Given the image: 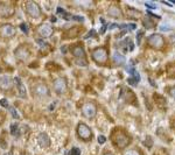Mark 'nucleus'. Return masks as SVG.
Listing matches in <instances>:
<instances>
[{
  "label": "nucleus",
  "mask_w": 175,
  "mask_h": 155,
  "mask_svg": "<svg viewBox=\"0 0 175 155\" xmlns=\"http://www.w3.org/2000/svg\"><path fill=\"white\" fill-rule=\"evenodd\" d=\"M145 6L146 7H148V8H152V9H157V4H154V3H145Z\"/></svg>",
  "instance_id": "obj_26"
},
{
  "label": "nucleus",
  "mask_w": 175,
  "mask_h": 155,
  "mask_svg": "<svg viewBox=\"0 0 175 155\" xmlns=\"http://www.w3.org/2000/svg\"><path fill=\"white\" fill-rule=\"evenodd\" d=\"M128 71L131 72V78H128V83L132 85H137V83L140 81V75L134 68H128Z\"/></svg>",
  "instance_id": "obj_16"
},
{
  "label": "nucleus",
  "mask_w": 175,
  "mask_h": 155,
  "mask_svg": "<svg viewBox=\"0 0 175 155\" xmlns=\"http://www.w3.org/2000/svg\"><path fill=\"white\" fill-rule=\"evenodd\" d=\"M13 87V79L9 76L0 77V89L4 91H8Z\"/></svg>",
  "instance_id": "obj_11"
},
{
  "label": "nucleus",
  "mask_w": 175,
  "mask_h": 155,
  "mask_svg": "<svg viewBox=\"0 0 175 155\" xmlns=\"http://www.w3.org/2000/svg\"><path fill=\"white\" fill-rule=\"evenodd\" d=\"M112 58H113V61H115L117 64H124V63H125V57H124L120 53H118V51H115V53H113Z\"/></svg>",
  "instance_id": "obj_18"
},
{
  "label": "nucleus",
  "mask_w": 175,
  "mask_h": 155,
  "mask_svg": "<svg viewBox=\"0 0 175 155\" xmlns=\"http://www.w3.org/2000/svg\"><path fill=\"white\" fill-rule=\"evenodd\" d=\"M26 12L29 16H32L34 19H37V18L41 16V8L34 1H27L26 3Z\"/></svg>",
  "instance_id": "obj_3"
},
{
  "label": "nucleus",
  "mask_w": 175,
  "mask_h": 155,
  "mask_svg": "<svg viewBox=\"0 0 175 155\" xmlns=\"http://www.w3.org/2000/svg\"><path fill=\"white\" fill-rule=\"evenodd\" d=\"M36 42L40 44V46H42V48H47L48 47V44L45 41H42V40H36Z\"/></svg>",
  "instance_id": "obj_30"
},
{
  "label": "nucleus",
  "mask_w": 175,
  "mask_h": 155,
  "mask_svg": "<svg viewBox=\"0 0 175 155\" xmlns=\"http://www.w3.org/2000/svg\"><path fill=\"white\" fill-rule=\"evenodd\" d=\"M130 30H134L136 28H137V25L136 24H130V25H125Z\"/></svg>",
  "instance_id": "obj_32"
},
{
  "label": "nucleus",
  "mask_w": 175,
  "mask_h": 155,
  "mask_svg": "<svg viewBox=\"0 0 175 155\" xmlns=\"http://www.w3.org/2000/svg\"><path fill=\"white\" fill-rule=\"evenodd\" d=\"M92 35H95V30H94V29H91L89 33H88V34L84 36V39H89V37H91Z\"/></svg>",
  "instance_id": "obj_34"
},
{
  "label": "nucleus",
  "mask_w": 175,
  "mask_h": 155,
  "mask_svg": "<svg viewBox=\"0 0 175 155\" xmlns=\"http://www.w3.org/2000/svg\"><path fill=\"white\" fill-rule=\"evenodd\" d=\"M70 155H81V150H79V148L74 147V148L71 149V152H70Z\"/></svg>",
  "instance_id": "obj_25"
},
{
  "label": "nucleus",
  "mask_w": 175,
  "mask_h": 155,
  "mask_svg": "<svg viewBox=\"0 0 175 155\" xmlns=\"http://www.w3.org/2000/svg\"><path fill=\"white\" fill-rule=\"evenodd\" d=\"M61 51H62L63 54H65V53H67V51H68V49H67V48H65V46H62V48H61Z\"/></svg>",
  "instance_id": "obj_37"
},
{
  "label": "nucleus",
  "mask_w": 175,
  "mask_h": 155,
  "mask_svg": "<svg viewBox=\"0 0 175 155\" xmlns=\"http://www.w3.org/2000/svg\"><path fill=\"white\" fill-rule=\"evenodd\" d=\"M169 92H170V95H172V96H173V97L175 98V87H172Z\"/></svg>",
  "instance_id": "obj_36"
},
{
  "label": "nucleus",
  "mask_w": 175,
  "mask_h": 155,
  "mask_svg": "<svg viewBox=\"0 0 175 155\" xmlns=\"http://www.w3.org/2000/svg\"><path fill=\"white\" fill-rule=\"evenodd\" d=\"M71 20H75V21H79V22H83L84 21V18L81 16V15H73V19Z\"/></svg>",
  "instance_id": "obj_28"
},
{
  "label": "nucleus",
  "mask_w": 175,
  "mask_h": 155,
  "mask_svg": "<svg viewBox=\"0 0 175 155\" xmlns=\"http://www.w3.org/2000/svg\"><path fill=\"white\" fill-rule=\"evenodd\" d=\"M8 108H9V112H11L12 117H13L14 119H19V114L16 113V110H15L13 106H8Z\"/></svg>",
  "instance_id": "obj_21"
},
{
  "label": "nucleus",
  "mask_w": 175,
  "mask_h": 155,
  "mask_svg": "<svg viewBox=\"0 0 175 155\" xmlns=\"http://www.w3.org/2000/svg\"><path fill=\"white\" fill-rule=\"evenodd\" d=\"M92 58L96 63L98 64H103L107 61V51L104 48H96L95 50H92Z\"/></svg>",
  "instance_id": "obj_2"
},
{
  "label": "nucleus",
  "mask_w": 175,
  "mask_h": 155,
  "mask_svg": "<svg viewBox=\"0 0 175 155\" xmlns=\"http://www.w3.org/2000/svg\"><path fill=\"white\" fill-rule=\"evenodd\" d=\"M104 155H113V154H111V153H105Z\"/></svg>",
  "instance_id": "obj_41"
},
{
  "label": "nucleus",
  "mask_w": 175,
  "mask_h": 155,
  "mask_svg": "<svg viewBox=\"0 0 175 155\" xmlns=\"http://www.w3.org/2000/svg\"><path fill=\"white\" fill-rule=\"evenodd\" d=\"M71 51H73V55H74L75 57H77L78 60H79V58H83V57L85 56V51H84V49H83L81 46H73Z\"/></svg>",
  "instance_id": "obj_17"
},
{
  "label": "nucleus",
  "mask_w": 175,
  "mask_h": 155,
  "mask_svg": "<svg viewBox=\"0 0 175 155\" xmlns=\"http://www.w3.org/2000/svg\"><path fill=\"white\" fill-rule=\"evenodd\" d=\"M0 71H1V70H0Z\"/></svg>",
  "instance_id": "obj_43"
},
{
  "label": "nucleus",
  "mask_w": 175,
  "mask_h": 155,
  "mask_svg": "<svg viewBox=\"0 0 175 155\" xmlns=\"http://www.w3.org/2000/svg\"><path fill=\"white\" fill-rule=\"evenodd\" d=\"M14 54H15V57L18 58V60H20V61H26L27 58H28V56H29V51H28V49L26 48V47H19V48H16L15 49V51H14Z\"/></svg>",
  "instance_id": "obj_13"
},
{
  "label": "nucleus",
  "mask_w": 175,
  "mask_h": 155,
  "mask_svg": "<svg viewBox=\"0 0 175 155\" xmlns=\"http://www.w3.org/2000/svg\"><path fill=\"white\" fill-rule=\"evenodd\" d=\"M0 105L4 106V107H8V106H9V105H8V102H7L6 99H0Z\"/></svg>",
  "instance_id": "obj_31"
},
{
  "label": "nucleus",
  "mask_w": 175,
  "mask_h": 155,
  "mask_svg": "<svg viewBox=\"0 0 175 155\" xmlns=\"http://www.w3.org/2000/svg\"><path fill=\"white\" fill-rule=\"evenodd\" d=\"M105 30H106V26L104 25V26L100 28V33H102V34H104V33H105Z\"/></svg>",
  "instance_id": "obj_38"
},
{
  "label": "nucleus",
  "mask_w": 175,
  "mask_h": 155,
  "mask_svg": "<svg viewBox=\"0 0 175 155\" xmlns=\"http://www.w3.org/2000/svg\"><path fill=\"white\" fill-rule=\"evenodd\" d=\"M37 143L42 148H49L50 147V138L47 133H40L37 135Z\"/></svg>",
  "instance_id": "obj_9"
},
{
  "label": "nucleus",
  "mask_w": 175,
  "mask_h": 155,
  "mask_svg": "<svg viewBox=\"0 0 175 155\" xmlns=\"http://www.w3.org/2000/svg\"><path fill=\"white\" fill-rule=\"evenodd\" d=\"M162 4H165V5H167V6H172V4H170V3H167V1H162Z\"/></svg>",
  "instance_id": "obj_39"
},
{
  "label": "nucleus",
  "mask_w": 175,
  "mask_h": 155,
  "mask_svg": "<svg viewBox=\"0 0 175 155\" xmlns=\"http://www.w3.org/2000/svg\"><path fill=\"white\" fill-rule=\"evenodd\" d=\"M77 134L81 139H83L85 141L90 140L92 138V132H91L90 127L88 125H85V124H83V123L78 124V126H77Z\"/></svg>",
  "instance_id": "obj_1"
},
{
  "label": "nucleus",
  "mask_w": 175,
  "mask_h": 155,
  "mask_svg": "<svg viewBox=\"0 0 175 155\" xmlns=\"http://www.w3.org/2000/svg\"><path fill=\"white\" fill-rule=\"evenodd\" d=\"M148 43L154 48H161L163 46V39L159 34H153L148 39Z\"/></svg>",
  "instance_id": "obj_8"
},
{
  "label": "nucleus",
  "mask_w": 175,
  "mask_h": 155,
  "mask_svg": "<svg viewBox=\"0 0 175 155\" xmlns=\"http://www.w3.org/2000/svg\"><path fill=\"white\" fill-rule=\"evenodd\" d=\"M50 20H52V21H53V22H55V21H56V20H57V19H56V18H55V16H52V18H50Z\"/></svg>",
  "instance_id": "obj_40"
},
{
  "label": "nucleus",
  "mask_w": 175,
  "mask_h": 155,
  "mask_svg": "<svg viewBox=\"0 0 175 155\" xmlns=\"http://www.w3.org/2000/svg\"><path fill=\"white\" fill-rule=\"evenodd\" d=\"M159 29H160L161 32H167V30L170 29V26H169L168 24H161L160 27H159Z\"/></svg>",
  "instance_id": "obj_22"
},
{
  "label": "nucleus",
  "mask_w": 175,
  "mask_h": 155,
  "mask_svg": "<svg viewBox=\"0 0 175 155\" xmlns=\"http://www.w3.org/2000/svg\"><path fill=\"white\" fill-rule=\"evenodd\" d=\"M20 28H21V30H22L24 33H26V34H27V33H28V30H29V29H28V26L25 24V22H22V24L20 25Z\"/></svg>",
  "instance_id": "obj_24"
},
{
  "label": "nucleus",
  "mask_w": 175,
  "mask_h": 155,
  "mask_svg": "<svg viewBox=\"0 0 175 155\" xmlns=\"http://www.w3.org/2000/svg\"><path fill=\"white\" fill-rule=\"evenodd\" d=\"M67 87H68V84H67V79L65 78L58 77L54 81V89H55L56 93L63 95L65 91H67Z\"/></svg>",
  "instance_id": "obj_4"
},
{
  "label": "nucleus",
  "mask_w": 175,
  "mask_h": 155,
  "mask_svg": "<svg viewBox=\"0 0 175 155\" xmlns=\"http://www.w3.org/2000/svg\"><path fill=\"white\" fill-rule=\"evenodd\" d=\"M115 141H116L117 146L120 147V148H124L130 143V139L125 133H118V134L115 137Z\"/></svg>",
  "instance_id": "obj_10"
},
{
  "label": "nucleus",
  "mask_w": 175,
  "mask_h": 155,
  "mask_svg": "<svg viewBox=\"0 0 175 155\" xmlns=\"http://www.w3.org/2000/svg\"><path fill=\"white\" fill-rule=\"evenodd\" d=\"M107 14L110 15V16H115V18H118V16H120L121 12H120V9H119L118 7H116V6H112V7H110V8H109V11H107Z\"/></svg>",
  "instance_id": "obj_19"
},
{
  "label": "nucleus",
  "mask_w": 175,
  "mask_h": 155,
  "mask_svg": "<svg viewBox=\"0 0 175 155\" xmlns=\"http://www.w3.org/2000/svg\"><path fill=\"white\" fill-rule=\"evenodd\" d=\"M124 155H139V153L137 150H133V149H131V150H126L124 153Z\"/></svg>",
  "instance_id": "obj_27"
},
{
  "label": "nucleus",
  "mask_w": 175,
  "mask_h": 155,
  "mask_svg": "<svg viewBox=\"0 0 175 155\" xmlns=\"http://www.w3.org/2000/svg\"><path fill=\"white\" fill-rule=\"evenodd\" d=\"M96 112H97V108H96V106H95L94 104H91V103H88V104H85V105L82 107V113H83V116L86 117V118H89V119L94 118V117L96 116Z\"/></svg>",
  "instance_id": "obj_5"
},
{
  "label": "nucleus",
  "mask_w": 175,
  "mask_h": 155,
  "mask_svg": "<svg viewBox=\"0 0 175 155\" xmlns=\"http://www.w3.org/2000/svg\"><path fill=\"white\" fill-rule=\"evenodd\" d=\"M0 34L4 37H13L16 34V29L14 26H12L9 24H5L0 27Z\"/></svg>",
  "instance_id": "obj_6"
},
{
  "label": "nucleus",
  "mask_w": 175,
  "mask_h": 155,
  "mask_svg": "<svg viewBox=\"0 0 175 155\" xmlns=\"http://www.w3.org/2000/svg\"><path fill=\"white\" fill-rule=\"evenodd\" d=\"M18 128H19V125H18V124H12V125H11V133H12L13 135L16 134Z\"/></svg>",
  "instance_id": "obj_23"
},
{
  "label": "nucleus",
  "mask_w": 175,
  "mask_h": 155,
  "mask_svg": "<svg viewBox=\"0 0 175 155\" xmlns=\"http://www.w3.org/2000/svg\"><path fill=\"white\" fill-rule=\"evenodd\" d=\"M14 81H15V83H16V86H18V91H19V97L20 98H26L27 97V91H26V87H25V85H24V83L21 82V79L19 78V77H15L14 78Z\"/></svg>",
  "instance_id": "obj_15"
},
{
  "label": "nucleus",
  "mask_w": 175,
  "mask_h": 155,
  "mask_svg": "<svg viewBox=\"0 0 175 155\" xmlns=\"http://www.w3.org/2000/svg\"><path fill=\"white\" fill-rule=\"evenodd\" d=\"M106 141V138L104 137V135H98V142L102 145V143H104Z\"/></svg>",
  "instance_id": "obj_33"
},
{
  "label": "nucleus",
  "mask_w": 175,
  "mask_h": 155,
  "mask_svg": "<svg viewBox=\"0 0 175 155\" xmlns=\"http://www.w3.org/2000/svg\"><path fill=\"white\" fill-rule=\"evenodd\" d=\"M64 12H65V11H64L62 7H57V8H56V13H57V14L63 15V13H64Z\"/></svg>",
  "instance_id": "obj_35"
},
{
  "label": "nucleus",
  "mask_w": 175,
  "mask_h": 155,
  "mask_svg": "<svg viewBox=\"0 0 175 155\" xmlns=\"http://www.w3.org/2000/svg\"><path fill=\"white\" fill-rule=\"evenodd\" d=\"M34 92L36 96L39 97H47L49 96L50 91H49V87L45 84H37L35 87H34Z\"/></svg>",
  "instance_id": "obj_12"
},
{
  "label": "nucleus",
  "mask_w": 175,
  "mask_h": 155,
  "mask_svg": "<svg viewBox=\"0 0 175 155\" xmlns=\"http://www.w3.org/2000/svg\"><path fill=\"white\" fill-rule=\"evenodd\" d=\"M37 33H39L43 39H48V37H50V36L54 34V28H53L52 26L47 25V24H43V25H41V26L39 27Z\"/></svg>",
  "instance_id": "obj_7"
},
{
  "label": "nucleus",
  "mask_w": 175,
  "mask_h": 155,
  "mask_svg": "<svg viewBox=\"0 0 175 155\" xmlns=\"http://www.w3.org/2000/svg\"><path fill=\"white\" fill-rule=\"evenodd\" d=\"M75 28H76V27H73L70 30H68L67 33H64V37H65V39H73V37H75V35L78 34V30H79L78 28H79V27H78L76 30H75Z\"/></svg>",
  "instance_id": "obj_20"
},
{
  "label": "nucleus",
  "mask_w": 175,
  "mask_h": 155,
  "mask_svg": "<svg viewBox=\"0 0 175 155\" xmlns=\"http://www.w3.org/2000/svg\"><path fill=\"white\" fill-rule=\"evenodd\" d=\"M14 9L11 5L7 4H0V16H4V18H8L11 15H13Z\"/></svg>",
  "instance_id": "obj_14"
},
{
  "label": "nucleus",
  "mask_w": 175,
  "mask_h": 155,
  "mask_svg": "<svg viewBox=\"0 0 175 155\" xmlns=\"http://www.w3.org/2000/svg\"><path fill=\"white\" fill-rule=\"evenodd\" d=\"M144 26H145L146 28H152V27H154V25H153V22H149V21H147V20H145V21H144Z\"/></svg>",
  "instance_id": "obj_29"
},
{
  "label": "nucleus",
  "mask_w": 175,
  "mask_h": 155,
  "mask_svg": "<svg viewBox=\"0 0 175 155\" xmlns=\"http://www.w3.org/2000/svg\"><path fill=\"white\" fill-rule=\"evenodd\" d=\"M5 155H9V154H5Z\"/></svg>",
  "instance_id": "obj_42"
}]
</instances>
